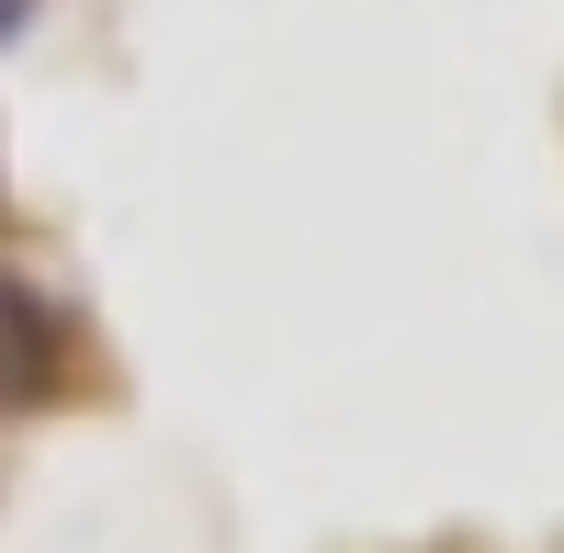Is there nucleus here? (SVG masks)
Wrapping results in <instances>:
<instances>
[{
    "label": "nucleus",
    "instance_id": "nucleus-1",
    "mask_svg": "<svg viewBox=\"0 0 564 553\" xmlns=\"http://www.w3.org/2000/svg\"><path fill=\"white\" fill-rule=\"evenodd\" d=\"M57 395V316L34 283L0 271V406H45Z\"/></svg>",
    "mask_w": 564,
    "mask_h": 553
},
{
    "label": "nucleus",
    "instance_id": "nucleus-2",
    "mask_svg": "<svg viewBox=\"0 0 564 553\" xmlns=\"http://www.w3.org/2000/svg\"><path fill=\"white\" fill-rule=\"evenodd\" d=\"M23 23H34V0H0V45H23Z\"/></svg>",
    "mask_w": 564,
    "mask_h": 553
}]
</instances>
